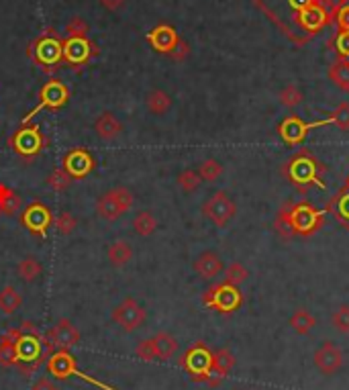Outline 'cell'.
Returning a JSON list of instances; mask_svg holds the SVG:
<instances>
[{"label":"cell","mask_w":349,"mask_h":390,"mask_svg":"<svg viewBox=\"0 0 349 390\" xmlns=\"http://www.w3.org/2000/svg\"><path fill=\"white\" fill-rule=\"evenodd\" d=\"M23 211V198L16 190L0 182V215L2 217H14Z\"/></svg>","instance_id":"cell-25"},{"label":"cell","mask_w":349,"mask_h":390,"mask_svg":"<svg viewBox=\"0 0 349 390\" xmlns=\"http://www.w3.org/2000/svg\"><path fill=\"white\" fill-rule=\"evenodd\" d=\"M41 272H43L41 261L37 260V258H33V256H27L25 260H21L18 261V265H16V274H18L25 282H35V280L41 276Z\"/></svg>","instance_id":"cell-34"},{"label":"cell","mask_w":349,"mask_h":390,"mask_svg":"<svg viewBox=\"0 0 349 390\" xmlns=\"http://www.w3.org/2000/svg\"><path fill=\"white\" fill-rule=\"evenodd\" d=\"M198 176L205 180V182H217L221 176H223V164L215 157H209L205 159L201 166H198Z\"/></svg>","instance_id":"cell-36"},{"label":"cell","mask_w":349,"mask_h":390,"mask_svg":"<svg viewBox=\"0 0 349 390\" xmlns=\"http://www.w3.org/2000/svg\"><path fill=\"white\" fill-rule=\"evenodd\" d=\"M96 213H99L101 219L113 223V221H118L127 211L120 207V203L116 200L115 192H113V188H111V190H107L103 196H99V200H96Z\"/></svg>","instance_id":"cell-22"},{"label":"cell","mask_w":349,"mask_h":390,"mask_svg":"<svg viewBox=\"0 0 349 390\" xmlns=\"http://www.w3.org/2000/svg\"><path fill=\"white\" fill-rule=\"evenodd\" d=\"M94 133L103 139V141H113L120 133H122V123L116 119L113 113L105 111L103 115L96 117L94 121Z\"/></svg>","instance_id":"cell-24"},{"label":"cell","mask_w":349,"mask_h":390,"mask_svg":"<svg viewBox=\"0 0 349 390\" xmlns=\"http://www.w3.org/2000/svg\"><path fill=\"white\" fill-rule=\"evenodd\" d=\"M201 211H203V215H205L211 223H215L217 227L229 225V221L237 215V207H235L231 196H229L225 190H217L213 196H209V198L203 203V209H201Z\"/></svg>","instance_id":"cell-14"},{"label":"cell","mask_w":349,"mask_h":390,"mask_svg":"<svg viewBox=\"0 0 349 390\" xmlns=\"http://www.w3.org/2000/svg\"><path fill=\"white\" fill-rule=\"evenodd\" d=\"M346 184H349V178H348V182H346Z\"/></svg>","instance_id":"cell-52"},{"label":"cell","mask_w":349,"mask_h":390,"mask_svg":"<svg viewBox=\"0 0 349 390\" xmlns=\"http://www.w3.org/2000/svg\"><path fill=\"white\" fill-rule=\"evenodd\" d=\"M331 325H333L339 333L348 335L349 333V304H341V307H337V309L333 311V315H331Z\"/></svg>","instance_id":"cell-41"},{"label":"cell","mask_w":349,"mask_h":390,"mask_svg":"<svg viewBox=\"0 0 349 390\" xmlns=\"http://www.w3.org/2000/svg\"><path fill=\"white\" fill-rule=\"evenodd\" d=\"M135 356L143 362H157L155 350H153V341L151 339H141L135 348Z\"/></svg>","instance_id":"cell-44"},{"label":"cell","mask_w":349,"mask_h":390,"mask_svg":"<svg viewBox=\"0 0 349 390\" xmlns=\"http://www.w3.org/2000/svg\"><path fill=\"white\" fill-rule=\"evenodd\" d=\"M21 307H23V294L14 286L6 284L4 288H0V313L12 315Z\"/></svg>","instance_id":"cell-30"},{"label":"cell","mask_w":349,"mask_h":390,"mask_svg":"<svg viewBox=\"0 0 349 390\" xmlns=\"http://www.w3.org/2000/svg\"><path fill=\"white\" fill-rule=\"evenodd\" d=\"M288 325L294 329V333H298V335H309V333L315 329L317 319H315V315H313L311 311H307V309H296V311L292 313Z\"/></svg>","instance_id":"cell-29"},{"label":"cell","mask_w":349,"mask_h":390,"mask_svg":"<svg viewBox=\"0 0 349 390\" xmlns=\"http://www.w3.org/2000/svg\"><path fill=\"white\" fill-rule=\"evenodd\" d=\"M329 80H331L337 88L349 92V72L348 62H346V60H339V57H337V60L329 66Z\"/></svg>","instance_id":"cell-33"},{"label":"cell","mask_w":349,"mask_h":390,"mask_svg":"<svg viewBox=\"0 0 349 390\" xmlns=\"http://www.w3.org/2000/svg\"><path fill=\"white\" fill-rule=\"evenodd\" d=\"M346 62H348V72H349V60H346ZM348 94H349V92H348Z\"/></svg>","instance_id":"cell-51"},{"label":"cell","mask_w":349,"mask_h":390,"mask_svg":"<svg viewBox=\"0 0 349 390\" xmlns=\"http://www.w3.org/2000/svg\"><path fill=\"white\" fill-rule=\"evenodd\" d=\"M0 366L12 368L16 366V352H14V331H6L0 335Z\"/></svg>","instance_id":"cell-31"},{"label":"cell","mask_w":349,"mask_h":390,"mask_svg":"<svg viewBox=\"0 0 349 390\" xmlns=\"http://www.w3.org/2000/svg\"><path fill=\"white\" fill-rule=\"evenodd\" d=\"M62 168L74 178V180H84L86 176H90L96 168V159L94 155L84 149V147H74L70 149L64 159H62Z\"/></svg>","instance_id":"cell-17"},{"label":"cell","mask_w":349,"mask_h":390,"mask_svg":"<svg viewBox=\"0 0 349 390\" xmlns=\"http://www.w3.org/2000/svg\"><path fill=\"white\" fill-rule=\"evenodd\" d=\"M37 99H39V101H37V107L31 109V111L23 117L21 125L31 123L33 117H35L37 113H41V111H60V109H64V107L70 103V88L66 86L64 80H60V78H49V80L39 88Z\"/></svg>","instance_id":"cell-8"},{"label":"cell","mask_w":349,"mask_h":390,"mask_svg":"<svg viewBox=\"0 0 349 390\" xmlns=\"http://www.w3.org/2000/svg\"><path fill=\"white\" fill-rule=\"evenodd\" d=\"M235 366V356H233L229 350H217L213 352V366H211V374H209V380L207 385L209 387H219L225 376L229 374Z\"/></svg>","instance_id":"cell-20"},{"label":"cell","mask_w":349,"mask_h":390,"mask_svg":"<svg viewBox=\"0 0 349 390\" xmlns=\"http://www.w3.org/2000/svg\"><path fill=\"white\" fill-rule=\"evenodd\" d=\"M223 270H225L223 260H221V256L215 254V252H203V254L194 260V272H196L201 278H205V280L217 278Z\"/></svg>","instance_id":"cell-21"},{"label":"cell","mask_w":349,"mask_h":390,"mask_svg":"<svg viewBox=\"0 0 349 390\" xmlns=\"http://www.w3.org/2000/svg\"><path fill=\"white\" fill-rule=\"evenodd\" d=\"M145 317H147L145 309H143L133 296L122 298V300L115 307V311L111 313V319H113L115 323H118L127 333L139 329V327L143 325Z\"/></svg>","instance_id":"cell-16"},{"label":"cell","mask_w":349,"mask_h":390,"mask_svg":"<svg viewBox=\"0 0 349 390\" xmlns=\"http://www.w3.org/2000/svg\"><path fill=\"white\" fill-rule=\"evenodd\" d=\"M127 0H101V4L107 8V10H118Z\"/></svg>","instance_id":"cell-50"},{"label":"cell","mask_w":349,"mask_h":390,"mask_svg":"<svg viewBox=\"0 0 349 390\" xmlns=\"http://www.w3.org/2000/svg\"><path fill=\"white\" fill-rule=\"evenodd\" d=\"M99 53H101L99 47L88 37H68V39H64V62L74 72H80L82 68H86Z\"/></svg>","instance_id":"cell-13"},{"label":"cell","mask_w":349,"mask_h":390,"mask_svg":"<svg viewBox=\"0 0 349 390\" xmlns=\"http://www.w3.org/2000/svg\"><path fill=\"white\" fill-rule=\"evenodd\" d=\"M88 23L82 18V16H74L68 25H66V33L68 37H88Z\"/></svg>","instance_id":"cell-43"},{"label":"cell","mask_w":349,"mask_h":390,"mask_svg":"<svg viewBox=\"0 0 349 390\" xmlns=\"http://www.w3.org/2000/svg\"><path fill=\"white\" fill-rule=\"evenodd\" d=\"M247 278H249L247 268H245L241 261H233L231 265L225 268V278H223V282H227V284H231V286H239V284H243Z\"/></svg>","instance_id":"cell-37"},{"label":"cell","mask_w":349,"mask_h":390,"mask_svg":"<svg viewBox=\"0 0 349 390\" xmlns=\"http://www.w3.org/2000/svg\"><path fill=\"white\" fill-rule=\"evenodd\" d=\"M27 55L45 74H55L64 64V39L55 33V29H47L31 41Z\"/></svg>","instance_id":"cell-5"},{"label":"cell","mask_w":349,"mask_h":390,"mask_svg":"<svg viewBox=\"0 0 349 390\" xmlns=\"http://www.w3.org/2000/svg\"><path fill=\"white\" fill-rule=\"evenodd\" d=\"M45 182H47V186H49L51 190H55V192H66L76 180H74V178H72V176L60 166V168H55V170L47 176Z\"/></svg>","instance_id":"cell-35"},{"label":"cell","mask_w":349,"mask_h":390,"mask_svg":"<svg viewBox=\"0 0 349 390\" xmlns=\"http://www.w3.org/2000/svg\"><path fill=\"white\" fill-rule=\"evenodd\" d=\"M147 41H149V45H151L155 51H159V53H170V51L176 47V43L180 41V35H178V31H176L172 25L161 23V25L153 27V29L147 33Z\"/></svg>","instance_id":"cell-19"},{"label":"cell","mask_w":349,"mask_h":390,"mask_svg":"<svg viewBox=\"0 0 349 390\" xmlns=\"http://www.w3.org/2000/svg\"><path fill=\"white\" fill-rule=\"evenodd\" d=\"M333 25H337V31H349V0H339Z\"/></svg>","instance_id":"cell-45"},{"label":"cell","mask_w":349,"mask_h":390,"mask_svg":"<svg viewBox=\"0 0 349 390\" xmlns=\"http://www.w3.org/2000/svg\"><path fill=\"white\" fill-rule=\"evenodd\" d=\"M31 390H60V387L53 380H49V378H39Z\"/></svg>","instance_id":"cell-49"},{"label":"cell","mask_w":349,"mask_h":390,"mask_svg":"<svg viewBox=\"0 0 349 390\" xmlns=\"http://www.w3.org/2000/svg\"><path fill=\"white\" fill-rule=\"evenodd\" d=\"M327 168L323 166V161H319L315 157V153L311 149H298L284 166H282V174L284 178L298 190V192H309L311 188H327V184L323 182Z\"/></svg>","instance_id":"cell-3"},{"label":"cell","mask_w":349,"mask_h":390,"mask_svg":"<svg viewBox=\"0 0 349 390\" xmlns=\"http://www.w3.org/2000/svg\"><path fill=\"white\" fill-rule=\"evenodd\" d=\"M107 258H109V263H111L113 268H125V265L131 261V258H133V248H131L129 242L116 239V242H113V244L109 246Z\"/></svg>","instance_id":"cell-27"},{"label":"cell","mask_w":349,"mask_h":390,"mask_svg":"<svg viewBox=\"0 0 349 390\" xmlns=\"http://www.w3.org/2000/svg\"><path fill=\"white\" fill-rule=\"evenodd\" d=\"M8 147L23 161H33L49 147V137L45 135V131H41L39 125L25 123L8 137Z\"/></svg>","instance_id":"cell-6"},{"label":"cell","mask_w":349,"mask_h":390,"mask_svg":"<svg viewBox=\"0 0 349 390\" xmlns=\"http://www.w3.org/2000/svg\"><path fill=\"white\" fill-rule=\"evenodd\" d=\"M302 99H305V94H302V90L296 84H288L286 88L280 90V103L286 109H296L302 103Z\"/></svg>","instance_id":"cell-38"},{"label":"cell","mask_w":349,"mask_h":390,"mask_svg":"<svg viewBox=\"0 0 349 390\" xmlns=\"http://www.w3.org/2000/svg\"><path fill=\"white\" fill-rule=\"evenodd\" d=\"M255 6H259L282 31L288 35L296 45H305L307 41L302 39L298 31V14L313 4L315 0H253ZM327 2V0H325ZM331 4V2H329Z\"/></svg>","instance_id":"cell-4"},{"label":"cell","mask_w":349,"mask_h":390,"mask_svg":"<svg viewBox=\"0 0 349 390\" xmlns=\"http://www.w3.org/2000/svg\"><path fill=\"white\" fill-rule=\"evenodd\" d=\"M80 331L74 327V323L66 317H62L45 335H43V346L45 354L51 356L57 350H72L74 346L80 343Z\"/></svg>","instance_id":"cell-12"},{"label":"cell","mask_w":349,"mask_h":390,"mask_svg":"<svg viewBox=\"0 0 349 390\" xmlns=\"http://www.w3.org/2000/svg\"><path fill=\"white\" fill-rule=\"evenodd\" d=\"M178 364L190 374L194 382H207L213 366V352L205 341H196L182 354Z\"/></svg>","instance_id":"cell-9"},{"label":"cell","mask_w":349,"mask_h":390,"mask_svg":"<svg viewBox=\"0 0 349 390\" xmlns=\"http://www.w3.org/2000/svg\"><path fill=\"white\" fill-rule=\"evenodd\" d=\"M53 217H55V215H53V211H51L47 205H43L41 200H33V203H29V205L21 211L18 221H21V225H23L31 235L43 239V237L47 235L49 227H53Z\"/></svg>","instance_id":"cell-11"},{"label":"cell","mask_w":349,"mask_h":390,"mask_svg":"<svg viewBox=\"0 0 349 390\" xmlns=\"http://www.w3.org/2000/svg\"><path fill=\"white\" fill-rule=\"evenodd\" d=\"M53 227L57 229L60 235H72L74 229L78 227V221H76V217L72 213L64 211V213H60V215L53 217Z\"/></svg>","instance_id":"cell-40"},{"label":"cell","mask_w":349,"mask_h":390,"mask_svg":"<svg viewBox=\"0 0 349 390\" xmlns=\"http://www.w3.org/2000/svg\"><path fill=\"white\" fill-rule=\"evenodd\" d=\"M329 45L337 51L339 60H349V31H337L331 37Z\"/></svg>","instance_id":"cell-42"},{"label":"cell","mask_w":349,"mask_h":390,"mask_svg":"<svg viewBox=\"0 0 349 390\" xmlns=\"http://www.w3.org/2000/svg\"><path fill=\"white\" fill-rule=\"evenodd\" d=\"M145 105H147V111H149L151 115L161 117V115H166V113L172 109V96H170L168 92L155 88V90H151V92L147 94Z\"/></svg>","instance_id":"cell-28"},{"label":"cell","mask_w":349,"mask_h":390,"mask_svg":"<svg viewBox=\"0 0 349 390\" xmlns=\"http://www.w3.org/2000/svg\"><path fill=\"white\" fill-rule=\"evenodd\" d=\"M113 192H115L116 200L120 203V207L129 213L131 207H133V203H135V194L127 186H116V188H113Z\"/></svg>","instance_id":"cell-47"},{"label":"cell","mask_w":349,"mask_h":390,"mask_svg":"<svg viewBox=\"0 0 349 390\" xmlns=\"http://www.w3.org/2000/svg\"><path fill=\"white\" fill-rule=\"evenodd\" d=\"M47 372L55 380H68V378L76 376V378H80V380H84V382H88V385H92V387H96V389L101 390H118L115 387H111V385H107V382H101V380L88 376L82 370H78L76 358L70 354V350H57V352H53L47 358Z\"/></svg>","instance_id":"cell-7"},{"label":"cell","mask_w":349,"mask_h":390,"mask_svg":"<svg viewBox=\"0 0 349 390\" xmlns=\"http://www.w3.org/2000/svg\"><path fill=\"white\" fill-rule=\"evenodd\" d=\"M203 304L209 307V309H215L217 313L231 315L243 304V294H241L239 286H231L227 282H219V284H213L211 288L205 290Z\"/></svg>","instance_id":"cell-10"},{"label":"cell","mask_w":349,"mask_h":390,"mask_svg":"<svg viewBox=\"0 0 349 390\" xmlns=\"http://www.w3.org/2000/svg\"><path fill=\"white\" fill-rule=\"evenodd\" d=\"M133 229H135V233L141 235V237L153 235L155 229H157V219H155V215H153L151 211H141V213H137V217L133 219Z\"/></svg>","instance_id":"cell-32"},{"label":"cell","mask_w":349,"mask_h":390,"mask_svg":"<svg viewBox=\"0 0 349 390\" xmlns=\"http://www.w3.org/2000/svg\"><path fill=\"white\" fill-rule=\"evenodd\" d=\"M176 182H178V186H180L184 192H194V190H198V186L203 184V178L198 176L196 170H184V172L178 174Z\"/></svg>","instance_id":"cell-39"},{"label":"cell","mask_w":349,"mask_h":390,"mask_svg":"<svg viewBox=\"0 0 349 390\" xmlns=\"http://www.w3.org/2000/svg\"><path fill=\"white\" fill-rule=\"evenodd\" d=\"M327 213H331L349 231V184H346V186L327 203Z\"/></svg>","instance_id":"cell-23"},{"label":"cell","mask_w":349,"mask_h":390,"mask_svg":"<svg viewBox=\"0 0 349 390\" xmlns=\"http://www.w3.org/2000/svg\"><path fill=\"white\" fill-rule=\"evenodd\" d=\"M329 123H331V119H323V121H317V123H307V121L300 119L298 115H290V117H286V119L278 125V133H280V137L284 139V143H288V145H292V147H298V145L307 139V135H309L311 131L325 127V125H329Z\"/></svg>","instance_id":"cell-15"},{"label":"cell","mask_w":349,"mask_h":390,"mask_svg":"<svg viewBox=\"0 0 349 390\" xmlns=\"http://www.w3.org/2000/svg\"><path fill=\"white\" fill-rule=\"evenodd\" d=\"M329 119H331V123H335L339 129L349 131V103H341V105L333 111V115H331Z\"/></svg>","instance_id":"cell-46"},{"label":"cell","mask_w":349,"mask_h":390,"mask_svg":"<svg viewBox=\"0 0 349 390\" xmlns=\"http://www.w3.org/2000/svg\"><path fill=\"white\" fill-rule=\"evenodd\" d=\"M315 366L321 374L333 376L335 372H339L344 368V352L333 341H325L315 352Z\"/></svg>","instance_id":"cell-18"},{"label":"cell","mask_w":349,"mask_h":390,"mask_svg":"<svg viewBox=\"0 0 349 390\" xmlns=\"http://www.w3.org/2000/svg\"><path fill=\"white\" fill-rule=\"evenodd\" d=\"M153 341V350H155V356L159 362H166L170 358H174V354L178 352V339L168 333V331H159L151 337Z\"/></svg>","instance_id":"cell-26"},{"label":"cell","mask_w":349,"mask_h":390,"mask_svg":"<svg viewBox=\"0 0 349 390\" xmlns=\"http://www.w3.org/2000/svg\"><path fill=\"white\" fill-rule=\"evenodd\" d=\"M323 225H325V215L309 200L286 203L274 221V229L278 231L282 239L311 237Z\"/></svg>","instance_id":"cell-1"},{"label":"cell","mask_w":349,"mask_h":390,"mask_svg":"<svg viewBox=\"0 0 349 390\" xmlns=\"http://www.w3.org/2000/svg\"><path fill=\"white\" fill-rule=\"evenodd\" d=\"M14 331V352H16V370L29 378L35 374L43 362H47L45 346H43V335L39 333L37 325L31 321H23Z\"/></svg>","instance_id":"cell-2"},{"label":"cell","mask_w":349,"mask_h":390,"mask_svg":"<svg viewBox=\"0 0 349 390\" xmlns=\"http://www.w3.org/2000/svg\"><path fill=\"white\" fill-rule=\"evenodd\" d=\"M174 62H184L188 55H190V45L184 41V39H180L178 43H176V47L168 53Z\"/></svg>","instance_id":"cell-48"}]
</instances>
